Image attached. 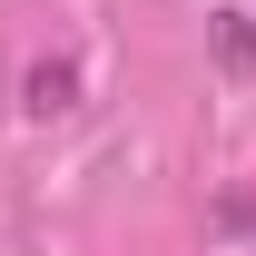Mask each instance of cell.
Instances as JSON below:
<instances>
[{"mask_svg": "<svg viewBox=\"0 0 256 256\" xmlns=\"http://www.w3.org/2000/svg\"><path fill=\"white\" fill-rule=\"evenodd\" d=\"M246 50H256V40H246V10H226V30H217V60H226V69H246Z\"/></svg>", "mask_w": 256, "mask_h": 256, "instance_id": "7a4b0ae2", "label": "cell"}, {"mask_svg": "<svg viewBox=\"0 0 256 256\" xmlns=\"http://www.w3.org/2000/svg\"><path fill=\"white\" fill-rule=\"evenodd\" d=\"M30 108H40V118L79 108V79H69V60H40V69H30Z\"/></svg>", "mask_w": 256, "mask_h": 256, "instance_id": "6da1fadb", "label": "cell"}]
</instances>
